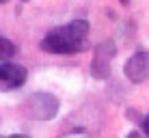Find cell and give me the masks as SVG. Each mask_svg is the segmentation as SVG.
Wrapping results in <instances>:
<instances>
[{
	"label": "cell",
	"instance_id": "11",
	"mask_svg": "<svg viewBox=\"0 0 149 138\" xmlns=\"http://www.w3.org/2000/svg\"><path fill=\"white\" fill-rule=\"evenodd\" d=\"M0 2H7V0H0Z\"/></svg>",
	"mask_w": 149,
	"mask_h": 138
},
{
	"label": "cell",
	"instance_id": "12",
	"mask_svg": "<svg viewBox=\"0 0 149 138\" xmlns=\"http://www.w3.org/2000/svg\"><path fill=\"white\" fill-rule=\"evenodd\" d=\"M24 2H26V0H24Z\"/></svg>",
	"mask_w": 149,
	"mask_h": 138
},
{
	"label": "cell",
	"instance_id": "6",
	"mask_svg": "<svg viewBox=\"0 0 149 138\" xmlns=\"http://www.w3.org/2000/svg\"><path fill=\"white\" fill-rule=\"evenodd\" d=\"M15 54V45L9 41V39L0 37V65L2 63H9V58Z\"/></svg>",
	"mask_w": 149,
	"mask_h": 138
},
{
	"label": "cell",
	"instance_id": "3",
	"mask_svg": "<svg viewBox=\"0 0 149 138\" xmlns=\"http://www.w3.org/2000/svg\"><path fill=\"white\" fill-rule=\"evenodd\" d=\"M115 50L117 48H115V43H112L110 39L102 41L95 48V56H93V63H91V74H93V78L106 80L110 76V60H112V56H115Z\"/></svg>",
	"mask_w": 149,
	"mask_h": 138
},
{
	"label": "cell",
	"instance_id": "4",
	"mask_svg": "<svg viewBox=\"0 0 149 138\" xmlns=\"http://www.w3.org/2000/svg\"><path fill=\"white\" fill-rule=\"evenodd\" d=\"M127 80L134 84H141L149 78V50H138L136 54H132L123 65Z\"/></svg>",
	"mask_w": 149,
	"mask_h": 138
},
{
	"label": "cell",
	"instance_id": "1",
	"mask_svg": "<svg viewBox=\"0 0 149 138\" xmlns=\"http://www.w3.org/2000/svg\"><path fill=\"white\" fill-rule=\"evenodd\" d=\"M86 35H89V22L86 19H74L69 24L52 28L41 39V50L48 54H76L84 48Z\"/></svg>",
	"mask_w": 149,
	"mask_h": 138
},
{
	"label": "cell",
	"instance_id": "10",
	"mask_svg": "<svg viewBox=\"0 0 149 138\" xmlns=\"http://www.w3.org/2000/svg\"><path fill=\"white\" fill-rule=\"evenodd\" d=\"M127 2H130V0H121V4H127Z\"/></svg>",
	"mask_w": 149,
	"mask_h": 138
},
{
	"label": "cell",
	"instance_id": "5",
	"mask_svg": "<svg viewBox=\"0 0 149 138\" xmlns=\"http://www.w3.org/2000/svg\"><path fill=\"white\" fill-rule=\"evenodd\" d=\"M28 78V71L22 65L2 63L0 65V91H15L19 89Z\"/></svg>",
	"mask_w": 149,
	"mask_h": 138
},
{
	"label": "cell",
	"instance_id": "8",
	"mask_svg": "<svg viewBox=\"0 0 149 138\" xmlns=\"http://www.w3.org/2000/svg\"><path fill=\"white\" fill-rule=\"evenodd\" d=\"M7 138H30L28 134H13V136H7Z\"/></svg>",
	"mask_w": 149,
	"mask_h": 138
},
{
	"label": "cell",
	"instance_id": "7",
	"mask_svg": "<svg viewBox=\"0 0 149 138\" xmlns=\"http://www.w3.org/2000/svg\"><path fill=\"white\" fill-rule=\"evenodd\" d=\"M141 125H143V132H145V134L149 136V114H147V117H143V119H141Z\"/></svg>",
	"mask_w": 149,
	"mask_h": 138
},
{
	"label": "cell",
	"instance_id": "9",
	"mask_svg": "<svg viewBox=\"0 0 149 138\" xmlns=\"http://www.w3.org/2000/svg\"><path fill=\"white\" fill-rule=\"evenodd\" d=\"M125 138H141V134H138V132H130Z\"/></svg>",
	"mask_w": 149,
	"mask_h": 138
},
{
	"label": "cell",
	"instance_id": "2",
	"mask_svg": "<svg viewBox=\"0 0 149 138\" xmlns=\"http://www.w3.org/2000/svg\"><path fill=\"white\" fill-rule=\"evenodd\" d=\"M58 97L50 93H35L26 99V110L39 121H50L58 112Z\"/></svg>",
	"mask_w": 149,
	"mask_h": 138
}]
</instances>
